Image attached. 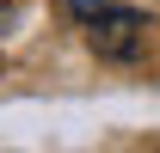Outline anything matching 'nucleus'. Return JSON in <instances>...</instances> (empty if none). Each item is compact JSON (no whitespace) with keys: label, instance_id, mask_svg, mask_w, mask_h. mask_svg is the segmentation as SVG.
Returning a JSON list of instances; mask_svg holds the SVG:
<instances>
[{"label":"nucleus","instance_id":"obj_1","mask_svg":"<svg viewBox=\"0 0 160 153\" xmlns=\"http://www.w3.org/2000/svg\"><path fill=\"white\" fill-rule=\"evenodd\" d=\"M68 12L80 19L86 43L105 61H136L142 43H148V12H136V6H117V0H68Z\"/></svg>","mask_w":160,"mask_h":153},{"label":"nucleus","instance_id":"obj_2","mask_svg":"<svg viewBox=\"0 0 160 153\" xmlns=\"http://www.w3.org/2000/svg\"><path fill=\"white\" fill-rule=\"evenodd\" d=\"M6 19H12V0H0V25H6Z\"/></svg>","mask_w":160,"mask_h":153}]
</instances>
